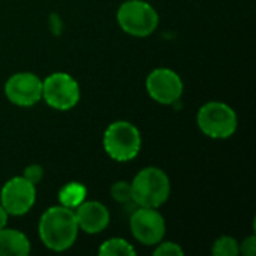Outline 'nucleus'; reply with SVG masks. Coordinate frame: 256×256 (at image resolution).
Wrapping results in <instances>:
<instances>
[{"label": "nucleus", "mask_w": 256, "mask_h": 256, "mask_svg": "<svg viewBox=\"0 0 256 256\" xmlns=\"http://www.w3.org/2000/svg\"><path fill=\"white\" fill-rule=\"evenodd\" d=\"M38 231L39 238L46 249L52 252L70 249L80 232L74 208L62 204L46 208L40 216Z\"/></svg>", "instance_id": "obj_1"}, {"label": "nucleus", "mask_w": 256, "mask_h": 256, "mask_svg": "<svg viewBox=\"0 0 256 256\" xmlns=\"http://www.w3.org/2000/svg\"><path fill=\"white\" fill-rule=\"evenodd\" d=\"M132 202L138 207L159 208L171 195V182L165 171L156 166L142 168L130 182Z\"/></svg>", "instance_id": "obj_2"}, {"label": "nucleus", "mask_w": 256, "mask_h": 256, "mask_svg": "<svg viewBox=\"0 0 256 256\" xmlns=\"http://www.w3.org/2000/svg\"><path fill=\"white\" fill-rule=\"evenodd\" d=\"M141 134L135 124L126 120L111 123L104 134V148L116 162H129L140 154Z\"/></svg>", "instance_id": "obj_3"}, {"label": "nucleus", "mask_w": 256, "mask_h": 256, "mask_svg": "<svg viewBox=\"0 0 256 256\" xmlns=\"http://www.w3.org/2000/svg\"><path fill=\"white\" fill-rule=\"evenodd\" d=\"M200 130L212 140L231 138L238 126V118L232 106L220 100L204 104L196 114Z\"/></svg>", "instance_id": "obj_4"}, {"label": "nucleus", "mask_w": 256, "mask_h": 256, "mask_svg": "<svg viewBox=\"0 0 256 256\" xmlns=\"http://www.w3.org/2000/svg\"><path fill=\"white\" fill-rule=\"evenodd\" d=\"M117 22L124 33L135 38H146L158 28L159 14L144 0H126L117 10Z\"/></svg>", "instance_id": "obj_5"}, {"label": "nucleus", "mask_w": 256, "mask_h": 256, "mask_svg": "<svg viewBox=\"0 0 256 256\" xmlns=\"http://www.w3.org/2000/svg\"><path fill=\"white\" fill-rule=\"evenodd\" d=\"M81 98L78 81L66 72H54L42 80V99L57 111L72 110Z\"/></svg>", "instance_id": "obj_6"}, {"label": "nucleus", "mask_w": 256, "mask_h": 256, "mask_svg": "<svg viewBox=\"0 0 256 256\" xmlns=\"http://www.w3.org/2000/svg\"><path fill=\"white\" fill-rule=\"evenodd\" d=\"M130 232L144 246H156L166 232V224L158 208L140 207L130 216Z\"/></svg>", "instance_id": "obj_7"}, {"label": "nucleus", "mask_w": 256, "mask_h": 256, "mask_svg": "<svg viewBox=\"0 0 256 256\" xmlns=\"http://www.w3.org/2000/svg\"><path fill=\"white\" fill-rule=\"evenodd\" d=\"M148 96L160 105H172L180 100L184 86L182 76L170 68H158L152 70L146 80Z\"/></svg>", "instance_id": "obj_8"}, {"label": "nucleus", "mask_w": 256, "mask_h": 256, "mask_svg": "<svg viewBox=\"0 0 256 256\" xmlns=\"http://www.w3.org/2000/svg\"><path fill=\"white\" fill-rule=\"evenodd\" d=\"M36 202V184L27 178L14 177L8 180L0 190V204L9 216H22L32 210Z\"/></svg>", "instance_id": "obj_9"}, {"label": "nucleus", "mask_w": 256, "mask_h": 256, "mask_svg": "<svg viewBox=\"0 0 256 256\" xmlns=\"http://www.w3.org/2000/svg\"><path fill=\"white\" fill-rule=\"evenodd\" d=\"M4 94L16 106H33L42 100V80L33 72H16L8 78Z\"/></svg>", "instance_id": "obj_10"}, {"label": "nucleus", "mask_w": 256, "mask_h": 256, "mask_svg": "<svg viewBox=\"0 0 256 256\" xmlns=\"http://www.w3.org/2000/svg\"><path fill=\"white\" fill-rule=\"evenodd\" d=\"M74 212L78 228L86 234H99L110 225V210L99 201H82Z\"/></svg>", "instance_id": "obj_11"}, {"label": "nucleus", "mask_w": 256, "mask_h": 256, "mask_svg": "<svg viewBox=\"0 0 256 256\" xmlns=\"http://www.w3.org/2000/svg\"><path fill=\"white\" fill-rule=\"evenodd\" d=\"M32 244L26 234L16 230H0V256H26L30 254Z\"/></svg>", "instance_id": "obj_12"}, {"label": "nucleus", "mask_w": 256, "mask_h": 256, "mask_svg": "<svg viewBox=\"0 0 256 256\" xmlns=\"http://www.w3.org/2000/svg\"><path fill=\"white\" fill-rule=\"evenodd\" d=\"M87 189L81 183H68L62 188L58 194V201L62 206L69 208H76L82 201H86Z\"/></svg>", "instance_id": "obj_13"}, {"label": "nucleus", "mask_w": 256, "mask_h": 256, "mask_svg": "<svg viewBox=\"0 0 256 256\" xmlns=\"http://www.w3.org/2000/svg\"><path fill=\"white\" fill-rule=\"evenodd\" d=\"M99 255L100 256H135L136 250L135 248L124 238H110L105 240L100 248H99Z\"/></svg>", "instance_id": "obj_14"}, {"label": "nucleus", "mask_w": 256, "mask_h": 256, "mask_svg": "<svg viewBox=\"0 0 256 256\" xmlns=\"http://www.w3.org/2000/svg\"><path fill=\"white\" fill-rule=\"evenodd\" d=\"M212 254L214 256H238V242L234 237L222 236L214 242Z\"/></svg>", "instance_id": "obj_15"}, {"label": "nucleus", "mask_w": 256, "mask_h": 256, "mask_svg": "<svg viewBox=\"0 0 256 256\" xmlns=\"http://www.w3.org/2000/svg\"><path fill=\"white\" fill-rule=\"evenodd\" d=\"M111 196L118 204L132 202V188L128 182H117L111 186Z\"/></svg>", "instance_id": "obj_16"}, {"label": "nucleus", "mask_w": 256, "mask_h": 256, "mask_svg": "<svg viewBox=\"0 0 256 256\" xmlns=\"http://www.w3.org/2000/svg\"><path fill=\"white\" fill-rule=\"evenodd\" d=\"M154 255L156 256H183L184 250L180 248V244L172 243V242H160L156 244L154 249Z\"/></svg>", "instance_id": "obj_17"}, {"label": "nucleus", "mask_w": 256, "mask_h": 256, "mask_svg": "<svg viewBox=\"0 0 256 256\" xmlns=\"http://www.w3.org/2000/svg\"><path fill=\"white\" fill-rule=\"evenodd\" d=\"M22 177H24V178H27L30 183L38 184V183L42 180V177H44V168H42L40 165H36V164L28 165V166L24 170Z\"/></svg>", "instance_id": "obj_18"}, {"label": "nucleus", "mask_w": 256, "mask_h": 256, "mask_svg": "<svg viewBox=\"0 0 256 256\" xmlns=\"http://www.w3.org/2000/svg\"><path fill=\"white\" fill-rule=\"evenodd\" d=\"M238 250H240V255L255 256L256 255L255 236H249V237H248V238H244L242 243H238Z\"/></svg>", "instance_id": "obj_19"}, {"label": "nucleus", "mask_w": 256, "mask_h": 256, "mask_svg": "<svg viewBox=\"0 0 256 256\" xmlns=\"http://www.w3.org/2000/svg\"><path fill=\"white\" fill-rule=\"evenodd\" d=\"M8 219H9V214H8V212L3 208V206L0 204V230L6 226V224H8Z\"/></svg>", "instance_id": "obj_20"}]
</instances>
